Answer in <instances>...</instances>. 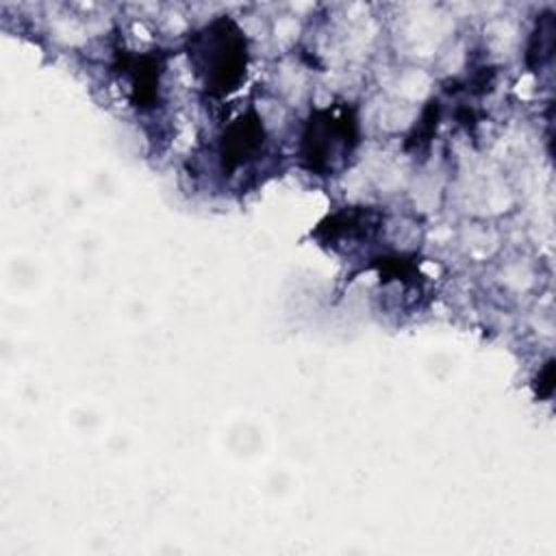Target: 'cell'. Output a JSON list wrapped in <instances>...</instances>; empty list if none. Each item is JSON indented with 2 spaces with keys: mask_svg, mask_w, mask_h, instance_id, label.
I'll return each mask as SVG.
<instances>
[{
  "mask_svg": "<svg viewBox=\"0 0 556 556\" xmlns=\"http://www.w3.org/2000/svg\"><path fill=\"white\" fill-rule=\"evenodd\" d=\"M187 56L204 93L224 98L245 80L248 37L232 17L219 15L189 35Z\"/></svg>",
  "mask_w": 556,
  "mask_h": 556,
  "instance_id": "obj_1",
  "label": "cell"
},
{
  "mask_svg": "<svg viewBox=\"0 0 556 556\" xmlns=\"http://www.w3.org/2000/svg\"><path fill=\"white\" fill-rule=\"evenodd\" d=\"M358 146V117L352 104L313 109L300 135V163L317 176H332L348 165Z\"/></svg>",
  "mask_w": 556,
  "mask_h": 556,
  "instance_id": "obj_2",
  "label": "cell"
},
{
  "mask_svg": "<svg viewBox=\"0 0 556 556\" xmlns=\"http://www.w3.org/2000/svg\"><path fill=\"white\" fill-rule=\"evenodd\" d=\"M115 72L130 83V104L137 111H152L161 102V76L165 72V56L161 52H130L117 48L113 54Z\"/></svg>",
  "mask_w": 556,
  "mask_h": 556,
  "instance_id": "obj_3",
  "label": "cell"
},
{
  "mask_svg": "<svg viewBox=\"0 0 556 556\" xmlns=\"http://www.w3.org/2000/svg\"><path fill=\"white\" fill-rule=\"evenodd\" d=\"M265 141H267V128L263 124V117L254 109H248L245 113L228 122L219 135V148H217L219 167L224 176H230L239 167L254 161L261 154Z\"/></svg>",
  "mask_w": 556,
  "mask_h": 556,
  "instance_id": "obj_4",
  "label": "cell"
},
{
  "mask_svg": "<svg viewBox=\"0 0 556 556\" xmlns=\"http://www.w3.org/2000/svg\"><path fill=\"white\" fill-rule=\"evenodd\" d=\"M384 224V211L378 206L367 204H354L343 206L330 215H326L315 230H311V237L319 239L328 245L339 243H352V241H369L374 239Z\"/></svg>",
  "mask_w": 556,
  "mask_h": 556,
  "instance_id": "obj_5",
  "label": "cell"
},
{
  "mask_svg": "<svg viewBox=\"0 0 556 556\" xmlns=\"http://www.w3.org/2000/svg\"><path fill=\"white\" fill-rule=\"evenodd\" d=\"M554 37H556V17L554 11H543L536 22L534 28L530 33L528 46H526V65L532 72H539L541 67H545L552 56H554Z\"/></svg>",
  "mask_w": 556,
  "mask_h": 556,
  "instance_id": "obj_6",
  "label": "cell"
},
{
  "mask_svg": "<svg viewBox=\"0 0 556 556\" xmlns=\"http://www.w3.org/2000/svg\"><path fill=\"white\" fill-rule=\"evenodd\" d=\"M367 269H376L382 282L397 280L406 287L408 285L419 287L424 280L415 254H382V256L371 258Z\"/></svg>",
  "mask_w": 556,
  "mask_h": 556,
  "instance_id": "obj_7",
  "label": "cell"
},
{
  "mask_svg": "<svg viewBox=\"0 0 556 556\" xmlns=\"http://www.w3.org/2000/svg\"><path fill=\"white\" fill-rule=\"evenodd\" d=\"M439 119H441V102L437 98L428 100L424 111H421V115H419V119L413 124V128L408 130V135L404 139V150L413 152V154L428 150L430 141L437 135Z\"/></svg>",
  "mask_w": 556,
  "mask_h": 556,
  "instance_id": "obj_8",
  "label": "cell"
},
{
  "mask_svg": "<svg viewBox=\"0 0 556 556\" xmlns=\"http://www.w3.org/2000/svg\"><path fill=\"white\" fill-rule=\"evenodd\" d=\"M534 391L536 397L547 400L554 393V358H547L545 365L539 369L536 378H534Z\"/></svg>",
  "mask_w": 556,
  "mask_h": 556,
  "instance_id": "obj_9",
  "label": "cell"
}]
</instances>
